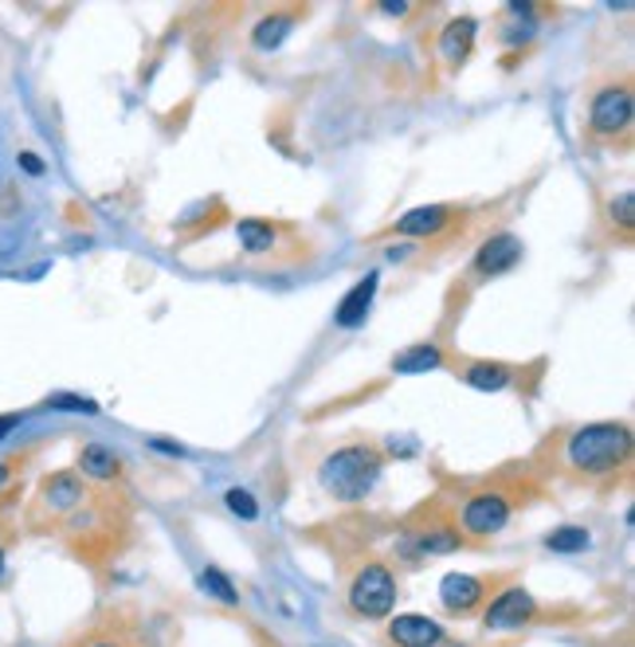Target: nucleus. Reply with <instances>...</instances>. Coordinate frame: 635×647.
<instances>
[{"label": "nucleus", "instance_id": "nucleus-22", "mask_svg": "<svg viewBox=\"0 0 635 647\" xmlns=\"http://www.w3.org/2000/svg\"><path fill=\"white\" fill-rule=\"evenodd\" d=\"M608 220L612 225H620V232L632 236V225H635V197L632 192H620V197L608 200Z\"/></svg>", "mask_w": 635, "mask_h": 647}, {"label": "nucleus", "instance_id": "nucleus-25", "mask_svg": "<svg viewBox=\"0 0 635 647\" xmlns=\"http://www.w3.org/2000/svg\"><path fill=\"white\" fill-rule=\"evenodd\" d=\"M52 408H63V413H98L95 400L86 397H52Z\"/></svg>", "mask_w": 635, "mask_h": 647}, {"label": "nucleus", "instance_id": "nucleus-4", "mask_svg": "<svg viewBox=\"0 0 635 647\" xmlns=\"http://www.w3.org/2000/svg\"><path fill=\"white\" fill-rule=\"evenodd\" d=\"M350 608L361 620H385L396 608V577L385 561H365L350 581Z\"/></svg>", "mask_w": 635, "mask_h": 647}, {"label": "nucleus", "instance_id": "nucleus-7", "mask_svg": "<svg viewBox=\"0 0 635 647\" xmlns=\"http://www.w3.org/2000/svg\"><path fill=\"white\" fill-rule=\"evenodd\" d=\"M495 588H498L495 577L447 573V577L439 581V604H444V613H451V616H471V613H479L490 596H495Z\"/></svg>", "mask_w": 635, "mask_h": 647}, {"label": "nucleus", "instance_id": "nucleus-27", "mask_svg": "<svg viewBox=\"0 0 635 647\" xmlns=\"http://www.w3.org/2000/svg\"><path fill=\"white\" fill-rule=\"evenodd\" d=\"M17 424H20L17 416H0V440H4V436H9V431L17 428Z\"/></svg>", "mask_w": 635, "mask_h": 647}, {"label": "nucleus", "instance_id": "nucleus-17", "mask_svg": "<svg viewBox=\"0 0 635 647\" xmlns=\"http://www.w3.org/2000/svg\"><path fill=\"white\" fill-rule=\"evenodd\" d=\"M302 12L299 9H291V12H271V17H263L256 24V48H263V52H271V48H279V43L287 40V32L294 28V20H299Z\"/></svg>", "mask_w": 635, "mask_h": 647}, {"label": "nucleus", "instance_id": "nucleus-19", "mask_svg": "<svg viewBox=\"0 0 635 647\" xmlns=\"http://www.w3.org/2000/svg\"><path fill=\"white\" fill-rule=\"evenodd\" d=\"M439 365H444V349L431 342H420L413 349H404L400 357H393L396 373H428V369H439Z\"/></svg>", "mask_w": 635, "mask_h": 647}, {"label": "nucleus", "instance_id": "nucleus-12", "mask_svg": "<svg viewBox=\"0 0 635 647\" xmlns=\"http://www.w3.org/2000/svg\"><path fill=\"white\" fill-rule=\"evenodd\" d=\"M459 380L471 388H482V393H498V388H510L518 377H522V369L518 365H502V362H467L459 365Z\"/></svg>", "mask_w": 635, "mask_h": 647}, {"label": "nucleus", "instance_id": "nucleus-1", "mask_svg": "<svg viewBox=\"0 0 635 647\" xmlns=\"http://www.w3.org/2000/svg\"><path fill=\"white\" fill-rule=\"evenodd\" d=\"M627 456H632V428L616 420L584 424L565 440V459L573 463V471L589 474V479L616 474Z\"/></svg>", "mask_w": 635, "mask_h": 647}, {"label": "nucleus", "instance_id": "nucleus-29", "mask_svg": "<svg viewBox=\"0 0 635 647\" xmlns=\"http://www.w3.org/2000/svg\"><path fill=\"white\" fill-rule=\"evenodd\" d=\"M0 577H4V550H0Z\"/></svg>", "mask_w": 635, "mask_h": 647}, {"label": "nucleus", "instance_id": "nucleus-3", "mask_svg": "<svg viewBox=\"0 0 635 647\" xmlns=\"http://www.w3.org/2000/svg\"><path fill=\"white\" fill-rule=\"evenodd\" d=\"M632 83L627 79H612V83L596 86L593 103H589V138L601 146H616L627 142L632 134Z\"/></svg>", "mask_w": 635, "mask_h": 647}, {"label": "nucleus", "instance_id": "nucleus-28", "mask_svg": "<svg viewBox=\"0 0 635 647\" xmlns=\"http://www.w3.org/2000/svg\"><path fill=\"white\" fill-rule=\"evenodd\" d=\"M9 479H12V463H0V491L9 487Z\"/></svg>", "mask_w": 635, "mask_h": 647}, {"label": "nucleus", "instance_id": "nucleus-8", "mask_svg": "<svg viewBox=\"0 0 635 647\" xmlns=\"http://www.w3.org/2000/svg\"><path fill=\"white\" fill-rule=\"evenodd\" d=\"M464 208L459 205H428V208H413V212H404L388 232L393 236H439L447 228H456L464 220Z\"/></svg>", "mask_w": 635, "mask_h": 647}, {"label": "nucleus", "instance_id": "nucleus-16", "mask_svg": "<svg viewBox=\"0 0 635 647\" xmlns=\"http://www.w3.org/2000/svg\"><path fill=\"white\" fill-rule=\"evenodd\" d=\"M79 471H83L86 479H95V483H114L122 474V459L114 456L106 443H86V448L79 451Z\"/></svg>", "mask_w": 635, "mask_h": 647}, {"label": "nucleus", "instance_id": "nucleus-20", "mask_svg": "<svg viewBox=\"0 0 635 647\" xmlns=\"http://www.w3.org/2000/svg\"><path fill=\"white\" fill-rule=\"evenodd\" d=\"M197 585H200V593H208L212 601L228 604V608H232V604H240V593H236V585L228 577H223L220 570H212V565H208V570H200Z\"/></svg>", "mask_w": 635, "mask_h": 647}, {"label": "nucleus", "instance_id": "nucleus-11", "mask_svg": "<svg viewBox=\"0 0 635 647\" xmlns=\"http://www.w3.org/2000/svg\"><path fill=\"white\" fill-rule=\"evenodd\" d=\"M388 639L396 647H439L444 644V628L420 613H404L388 624Z\"/></svg>", "mask_w": 635, "mask_h": 647}, {"label": "nucleus", "instance_id": "nucleus-5", "mask_svg": "<svg viewBox=\"0 0 635 647\" xmlns=\"http://www.w3.org/2000/svg\"><path fill=\"white\" fill-rule=\"evenodd\" d=\"M518 507V494L507 491V487H482V491L467 494L464 510H459V522H464L467 534L475 538H490L507 526L510 514Z\"/></svg>", "mask_w": 635, "mask_h": 647}, {"label": "nucleus", "instance_id": "nucleus-6", "mask_svg": "<svg viewBox=\"0 0 635 647\" xmlns=\"http://www.w3.org/2000/svg\"><path fill=\"white\" fill-rule=\"evenodd\" d=\"M533 620H538V601L522 585L498 588L495 601L482 608V628L487 632H522Z\"/></svg>", "mask_w": 635, "mask_h": 647}, {"label": "nucleus", "instance_id": "nucleus-14", "mask_svg": "<svg viewBox=\"0 0 635 647\" xmlns=\"http://www.w3.org/2000/svg\"><path fill=\"white\" fill-rule=\"evenodd\" d=\"M373 294H377V271H369V275L361 279V283L342 299V306H337V326H345V330L361 326L373 306Z\"/></svg>", "mask_w": 635, "mask_h": 647}, {"label": "nucleus", "instance_id": "nucleus-9", "mask_svg": "<svg viewBox=\"0 0 635 647\" xmlns=\"http://www.w3.org/2000/svg\"><path fill=\"white\" fill-rule=\"evenodd\" d=\"M518 259H522V240L510 232H498L475 251V263H471V279H495V275H507L514 268Z\"/></svg>", "mask_w": 635, "mask_h": 647}, {"label": "nucleus", "instance_id": "nucleus-2", "mask_svg": "<svg viewBox=\"0 0 635 647\" xmlns=\"http://www.w3.org/2000/svg\"><path fill=\"white\" fill-rule=\"evenodd\" d=\"M385 471V456L373 443H350V448L334 451V456L322 463V487H326L334 499L357 502L373 491V483Z\"/></svg>", "mask_w": 635, "mask_h": 647}, {"label": "nucleus", "instance_id": "nucleus-24", "mask_svg": "<svg viewBox=\"0 0 635 647\" xmlns=\"http://www.w3.org/2000/svg\"><path fill=\"white\" fill-rule=\"evenodd\" d=\"M79 647H134L122 632H95V636H86Z\"/></svg>", "mask_w": 635, "mask_h": 647}, {"label": "nucleus", "instance_id": "nucleus-15", "mask_svg": "<svg viewBox=\"0 0 635 647\" xmlns=\"http://www.w3.org/2000/svg\"><path fill=\"white\" fill-rule=\"evenodd\" d=\"M475 17H459L451 20V24L444 28V40H439V52H444V63H451V67H459V63L471 55L475 48Z\"/></svg>", "mask_w": 635, "mask_h": 647}, {"label": "nucleus", "instance_id": "nucleus-26", "mask_svg": "<svg viewBox=\"0 0 635 647\" xmlns=\"http://www.w3.org/2000/svg\"><path fill=\"white\" fill-rule=\"evenodd\" d=\"M20 165H24L28 173H35V177H40V173H43V161H40V157H35V154H20Z\"/></svg>", "mask_w": 635, "mask_h": 647}, {"label": "nucleus", "instance_id": "nucleus-23", "mask_svg": "<svg viewBox=\"0 0 635 647\" xmlns=\"http://www.w3.org/2000/svg\"><path fill=\"white\" fill-rule=\"evenodd\" d=\"M223 502H228V510H232V514H240L243 522H256V518H259V502H256V494L243 491V487H232V491L223 494Z\"/></svg>", "mask_w": 635, "mask_h": 647}, {"label": "nucleus", "instance_id": "nucleus-18", "mask_svg": "<svg viewBox=\"0 0 635 647\" xmlns=\"http://www.w3.org/2000/svg\"><path fill=\"white\" fill-rule=\"evenodd\" d=\"M236 236H240L248 255H267V251L275 248L279 228L271 225V220H240V225H236Z\"/></svg>", "mask_w": 635, "mask_h": 647}, {"label": "nucleus", "instance_id": "nucleus-21", "mask_svg": "<svg viewBox=\"0 0 635 647\" xmlns=\"http://www.w3.org/2000/svg\"><path fill=\"white\" fill-rule=\"evenodd\" d=\"M589 530L584 526H561V530H553V534H545V550H553V553H584L589 550Z\"/></svg>", "mask_w": 635, "mask_h": 647}, {"label": "nucleus", "instance_id": "nucleus-13", "mask_svg": "<svg viewBox=\"0 0 635 647\" xmlns=\"http://www.w3.org/2000/svg\"><path fill=\"white\" fill-rule=\"evenodd\" d=\"M408 542L416 545V553H456L464 545V534L456 522H428V526L413 530Z\"/></svg>", "mask_w": 635, "mask_h": 647}, {"label": "nucleus", "instance_id": "nucleus-10", "mask_svg": "<svg viewBox=\"0 0 635 647\" xmlns=\"http://www.w3.org/2000/svg\"><path fill=\"white\" fill-rule=\"evenodd\" d=\"M40 510H48L52 518H63V514H71V510L83 502V479H79L75 471H55V474H48L43 479V487H40Z\"/></svg>", "mask_w": 635, "mask_h": 647}]
</instances>
